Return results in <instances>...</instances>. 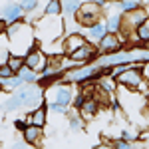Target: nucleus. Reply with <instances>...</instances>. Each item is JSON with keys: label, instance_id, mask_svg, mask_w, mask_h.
Returning a JSON list of instances; mask_svg holds the SVG:
<instances>
[{"label": "nucleus", "instance_id": "f03ea898", "mask_svg": "<svg viewBox=\"0 0 149 149\" xmlns=\"http://www.w3.org/2000/svg\"><path fill=\"white\" fill-rule=\"evenodd\" d=\"M64 30H66V22L62 16H46L44 14L34 24V34L42 44H52V42L62 40Z\"/></svg>", "mask_w": 149, "mask_h": 149}, {"label": "nucleus", "instance_id": "1a4fd4ad", "mask_svg": "<svg viewBox=\"0 0 149 149\" xmlns=\"http://www.w3.org/2000/svg\"><path fill=\"white\" fill-rule=\"evenodd\" d=\"M88 44V40H86V36L81 34V32H70V34L64 36V40H62V48H64V54L70 56V54H74L76 50H80L81 46H86Z\"/></svg>", "mask_w": 149, "mask_h": 149}, {"label": "nucleus", "instance_id": "6e6552de", "mask_svg": "<svg viewBox=\"0 0 149 149\" xmlns=\"http://www.w3.org/2000/svg\"><path fill=\"white\" fill-rule=\"evenodd\" d=\"M100 56V52H97V48L95 44H86V46H81L80 50H76L74 54H70L68 60H72L76 66H84V64H93V60Z\"/></svg>", "mask_w": 149, "mask_h": 149}, {"label": "nucleus", "instance_id": "f257e3e1", "mask_svg": "<svg viewBox=\"0 0 149 149\" xmlns=\"http://www.w3.org/2000/svg\"><path fill=\"white\" fill-rule=\"evenodd\" d=\"M6 38H8V44L14 48L10 54H16V56H26L36 44L34 28L24 20L8 24L6 26Z\"/></svg>", "mask_w": 149, "mask_h": 149}, {"label": "nucleus", "instance_id": "9b49d317", "mask_svg": "<svg viewBox=\"0 0 149 149\" xmlns=\"http://www.w3.org/2000/svg\"><path fill=\"white\" fill-rule=\"evenodd\" d=\"M22 139L26 145H32V147H42L44 143V129L36 125H26L22 129Z\"/></svg>", "mask_w": 149, "mask_h": 149}, {"label": "nucleus", "instance_id": "20e7f679", "mask_svg": "<svg viewBox=\"0 0 149 149\" xmlns=\"http://www.w3.org/2000/svg\"><path fill=\"white\" fill-rule=\"evenodd\" d=\"M76 84H68V81H62V84H58V86H54V88H50L44 95H50L52 93V97H48V102H56L60 103V105H66V107H70L72 105V102H74V95H76V88H74Z\"/></svg>", "mask_w": 149, "mask_h": 149}, {"label": "nucleus", "instance_id": "a211bd4d", "mask_svg": "<svg viewBox=\"0 0 149 149\" xmlns=\"http://www.w3.org/2000/svg\"><path fill=\"white\" fill-rule=\"evenodd\" d=\"M18 76L24 80V84H38V81H40V74H36L34 70L26 68V66L18 72Z\"/></svg>", "mask_w": 149, "mask_h": 149}, {"label": "nucleus", "instance_id": "e433bc0d", "mask_svg": "<svg viewBox=\"0 0 149 149\" xmlns=\"http://www.w3.org/2000/svg\"><path fill=\"white\" fill-rule=\"evenodd\" d=\"M93 149H111L109 145H93Z\"/></svg>", "mask_w": 149, "mask_h": 149}, {"label": "nucleus", "instance_id": "6ab92c4d", "mask_svg": "<svg viewBox=\"0 0 149 149\" xmlns=\"http://www.w3.org/2000/svg\"><path fill=\"white\" fill-rule=\"evenodd\" d=\"M44 14L46 16H62V4H60V0H48V4L44 6Z\"/></svg>", "mask_w": 149, "mask_h": 149}, {"label": "nucleus", "instance_id": "423d86ee", "mask_svg": "<svg viewBox=\"0 0 149 149\" xmlns=\"http://www.w3.org/2000/svg\"><path fill=\"white\" fill-rule=\"evenodd\" d=\"M48 64H50L48 54L42 50V48H38V46H34L26 56H24V66L30 68V70H34L36 74H42V72L48 68Z\"/></svg>", "mask_w": 149, "mask_h": 149}, {"label": "nucleus", "instance_id": "ea45409f", "mask_svg": "<svg viewBox=\"0 0 149 149\" xmlns=\"http://www.w3.org/2000/svg\"><path fill=\"white\" fill-rule=\"evenodd\" d=\"M0 92H2V88H0Z\"/></svg>", "mask_w": 149, "mask_h": 149}, {"label": "nucleus", "instance_id": "9d476101", "mask_svg": "<svg viewBox=\"0 0 149 149\" xmlns=\"http://www.w3.org/2000/svg\"><path fill=\"white\" fill-rule=\"evenodd\" d=\"M0 18L4 20L6 24H12V22H20L24 18V10L20 8L18 2H6L0 10Z\"/></svg>", "mask_w": 149, "mask_h": 149}, {"label": "nucleus", "instance_id": "412c9836", "mask_svg": "<svg viewBox=\"0 0 149 149\" xmlns=\"http://www.w3.org/2000/svg\"><path fill=\"white\" fill-rule=\"evenodd\" d=\"M133 36H135V44H137V42H145V40H149V18L135 30Z\"/></svg>", "mask_w": 149, "mask_h": 149}, {"label": "nucleus", "instance_id": "393cba45", "mask_svg": "<svg viewBox=\"0 0 149 149\" xmlns=\"http://www.w3.org/2000/svg\"><path fill=\"white\" fill-rule=\"evenodd\" d=\"M16 74L10 70V66L8 64H4V66H0V81H4V80H10V78H14Z\"/></svg>", "mask_w": 149, "mask_h": 149}, {"label": "nucleus", "instance_id": "f3484780", "mask_svg": "<svg viewBox=\"0 0 149 149\" xmlns=\"http://www.w3.org/2000/svg\"><path fill=\"white\" fill-rule=\"evenodd\" d=\"M117 4V8L121 14H125V12H131V10H137L143 6V0H117L115 2Z\"/></svg>", "mask_w": 149, "mask_h": 149}, {"label": "nucleus", "instance_id": "5701e85b", "mask_svg": "<svg viewBox=\"0 0 149 149\" xmlns=\"http://www.w3.org/2000/svg\"><path fill=\"white\" fill-rule=\"evenodd\" d=\"M46 107H48V111L58 113V115H66L68 113V107H66V105H60V103H56V102H48Z\"/></svg>", "mask_w": 149, "mask_h": 149}, {"label": "nucleus", "instance_id": "bb28decb", "mask_svg": "<svg viewBox=\"0 0 149 149\" xmlns=\"http://www.w3.org/2000/svg\"><path fill=\"white\" fill-rule=\"evenodd\" d=\"M119 137H121V139H125V141H135V139H141V137L137 135V133L133 131V129H123Z\"/></svg>", "mask_w": 149, "mask_h": 149}, {"label": "nucleus", "instance_id": "a878e982", "mask_svg": "<svg viewBox=\"0 0 149 149\" xmlns=\"http://www.w3.org/2000/svg\"><path fill=\"white\" fill-rule=\"evenodd\" d=\"M84 102H86V95H84L81 92H76V95H74V102H72L74 109H76V111H80V107L84 105Z\"/></svg>", "mask_w": 149, "mask_h": 149}, {"label": "nucleus", "instance_id": "58836bf2", "mask_svg": "<svg viewBox=\"0 0 149 149\" xmlns=\"http://www.w3.org/2000/svg\"><path fill=\"white\" fill-rule=\"evenodd\" d=\"M143 4H145V6H149V0H143Z\"/></svg>", "mask_w": 149, "mask_h": 149}, {"label": "nucleus", "instance_id": "2eb2a0df", "mask_svg": "<svg viewBox=\"0 0 149 149\" xmlns=\"http://www.w3.org/2000/svg\"><path fill=\"white\" fill-rule=\"evenodd\" d=\"M97 109H100V102L93 95H90V97H86V102H84V105L80 107L78 113H80V117L84 121H90V119H93L97 115Z\"/></svg>", "mask_w": 149, "mask_h": 149}, {"label": "nucleus", "instance_id": "c9c22d12", "mask_svg": "<svg viewBox=\"0 0 149 149\" xmlns=\"http://www.w3.org/2000/svg\"><path fill=\"white\" fill-rule=\"evenodd\" d=\"M97 2H100V4H115V2H117V0H97Z\"/></svg>", "mask_w": 149, "mask_h": 149}, {"label": "nucleus", "instance_id": "0eeeda50", "mask_svg": "<svg viewBox=\"0 0 149 149\" xmlns=\"http://www.w3.org/2000/svg\"><path fill=\"white\" fill-rule=\"evenodd\" d=\"M95 48H97L100 56H103V54H117V52L125 50V42L119 38V34H109V32H107V34L95 44Z\"/></svg>", "mask_w": 149, "mask_h": 149}, {"label": "nucleus", "instance_id": "dca6fc26", "mask_svg": "<svg viewBox=\"0 0 149 149\" xmlns=\"http://www.w3.org/2000/svg\"><path fill=\"white\" fill-rule=\"evenodd\" d=\"M105 28H107L109 34H119V30H121V12L109 14L107 20H105Z\"/></svg>", "mask_w": 149, "mask_h": 149}, {"label": "nucleus", "instance_id": "aec40b11", "mask_svg": "<svg viewBox=\"0 0 149 149\" xmlns=\"http://www.w3.org/2000/svg\"><path fill=\"white\" fill-rule=\"evenodd\" d=\"M68 113H70V111H68ZM68 123H70V129H72V131H76V133L84 129V119L80 117V113H78L76 109L70 113V121H68Z\"/></svg>", "mask_w": 149, "mask_h": 149}, {"label": "nucleus", "instance_id": "4468645a", "mask_svg": "<svg viewBox=\"0 0 149 149\" xmlns=\"http://www.w3.org/2000/svg\"><path fill=\"white\" fill-rule=\"evenodd\" d=\"M107 34V28H105V20H100V22H95L93 26L90 28H86V40L90 42V44H97L100 40H102L103 36Z\"/></svg>", "mask_w": 149, "mask_h": 149}, {"label": "nucleus", "instance_id": "473e14b6", "mask_svg": "<svg viewBox=\"0 0 149 149\" xmlns=\"http://www.w3.org/2000/svg\"><path fill=\"white\" fill-rule=\"evenodd\" d=\"M135 48H141V50H149V40H145V42H137V44H135Z\"/></svg>", "mask_w": 149, "mask_h": 149}, {"label": "nucleus", "instance_id": "b1692460", "mask_svg": "<svg viewBox=\"0 0 149 149\" xmlns=\"http://www.w3.org/2000/svg\"><path fill=\"white\" fill-rule=\"evenodd\" d=\"M18 4H20V8H22L24 14H26V12H36L38 4H40V0H20Z\"/></svg>", "mask_w": 149, "mask_h": 149}, {"label": "nucleus", "instance_id": "72a5a7b5", "mask_svg": "<svg viewBox=\"0 0 149 149\" xmlns=\"http://www.w3.org/2000/svg\"><path fill=\"white\" fill-rule=\"evenodd\" d=\"M6 26H8V24H6L4 20H2V18H0V36L6 34Z\"/></svg>", "mask_w": 149, "mask_h": 149}, {"label": "nucleus", "instance_id": "c85d7f7f", "mask_svg": "<svg viewBox=\"0 0 149 149\" xmlns=\"http://www.w3.org/2000/svg\"><path fill=\"white\" fill-rule=\"evenodd\" d=\"M10 58V50L8 48H0V66H4Z\"/></svg>", "mask_w": 149, "mask_h": 149}, {"label": "nucleus", "instance_id": "2f4dec72", "mask_svg": "<svg viewBox=\"0 0 149 149\" xmlns=\"http://www.w3.org/2000/svg\"><path fill=\"white\" fill-rule=\"evenodd\" d=\"M14 125L18 127V129H20V131H22L24 127L28 125V123H26V119H16V121H14Z\"/></svg>", "mask_w": 149, "mask_h": 149}, {"label": "nucleus", "instance_id": "4be33fe9", "mask_svg": "<svg viewBox=\"0 0 149 149\" xmlns=\"http://www.w3.org/2000/svg\"><path fill=\"white\" fill-rule=\"evenodd\" d=\"M6 64L10 66V70L14 72V74H18V72L24 68V56H16V54H10V58H8V62H6Z\"/></svg>", "mask_w": 149, "mask_h": 149}, {"label": "nucleus", "instance_id": "a19ab883", "mask_svg": "<svg viewBox=\"0 0 149 149\" xmlns=\"http://www.w3.org/2000/svg\"><path fill=\"white\" fill-rule=\"evenodd\" d=\"M147 14H149V10H147Z\"/></svg>", "mask_w": 149, "mask_h": 149}, {"label": "nucleus", "instance_id": "39448f33", "mask_svg": "<svg viewBox=\"0 0 149 149\" xmlns=\"http://www.w3.org/2000/svg\"><path fill=\"white\" fill-rule=\"evenodd\" d=\"M117 86H123V88H129V90H135L137 92V88L145 81L143 78V74H141V64H131V66H127L117 78Z\"/></svg>", "mask_w": 149, "mask_h": 149}, {"label": "nucleus", "instance_id": "ddd939ff", "mask_svg": "<svg viewBox=\"0 0 149 149\" xmlns=\"http://www.w3.org/2000/svg\"><path fill=\"white\" fill-rule=\"evenodd\" d=\"M81 2H84V0H60L64 22H76V12H78V8L81 6Z\"/></svg>", "mask_w": 149, "mask_h": 149}, {"label": "nucleus", "instance_id": "7ed1b4c3", "mask_svg": "<svg viewBox=\"0 0 149 149\" xmlns=\"http://www.w3.org/2000/svg\"><path fill=\"white\" fill-rule=\"evenodd\" d=\"M103 6L97 2V0H84L81 6L76 12V22L81 28H90L95 22H100L103 18Z\"/></svg>", "mask_w": 149, "mask_h": 149}, {"label": "nucleus", "instance_id": "4c0bfd02", "mask_svg": "<svg viewBox=\"0 0 149 149\" xmlns=\"http://www.w3.org/2000/svg\"><path fill=\"white\" fill-rule=\"evenodd\" d=\"M143 141H145V149H149V137H145Z\"/></svg>", "mask_w": 149, "mask_h": 149}, {"label": "nucleus", "instance_id": "f8f14e48", "mask_svg": "<svg viewBox=\"0 0 149 149\" xmlns=\"http://www.w3.org/2000/svg\"><path fill=\"white\" fill-rule=\"evenodd\" d=\"M26 119V123L28 125H36V127H46L48 123V115H46V105H40V107H36L32 111H28V115L24 117Z\"/></svg>", "mask_w": 149, "mask_h": 149}, {"label": "nucleus", "instance_id": "c756f323", "mask_svg": "<svg viewBox=\"0 0 149 149\" xmlns=\"http://www.w3.org/2000/svg\"><path fill=\"white\" fill-rule=\"evenodd\" d=\"M129 149H145V141H143V139H135V141H129Z\"/></svg>", "mask_w": 149, "mask_h": 149}, {"label": "nucleus", "instance_id": "f704fd0d", "mask_svg": "<svg viewBox=\"0 0 149 149\" xmlns=\"http://www.w3.org/2000/svg\"><path fill=\"white\" fill-rule=\"evenodd\" d=\"M28 147H30V145H26L24 141L22 143H14V145H12V149H28Z\"/></svg>", "mask_w": 149, "mask_h": 149}, {"label": "nucleus", "instance_id": "7c9ffc66", "mask_svg": "<svg viewBox=\"0 0 149 149\" xmlns=\"http://www.w3.org/2000/svg\"><path fill=\"white\" fill-rule=\"evenodd\" d=\"M141 74H143V78L149 81V62H145V64H141Z\"/></svg>", "mask_w": 149, "mask_h": 149}, {"label": "nucleus", "instance_id": "cd10ccee", "mask_svg": "<svg viewBox=\"0 0 149 149\" xmlns=\"http://www.w3.org/2000/svg\"><path fill=\"white\" fill-rule=\"evenodd\" d=\"M111 149H129V141H125V139H121V137H117V139L113 141Z\"/></svg>", "mask_w": 149, "mask_h": 149}]
</instances>
